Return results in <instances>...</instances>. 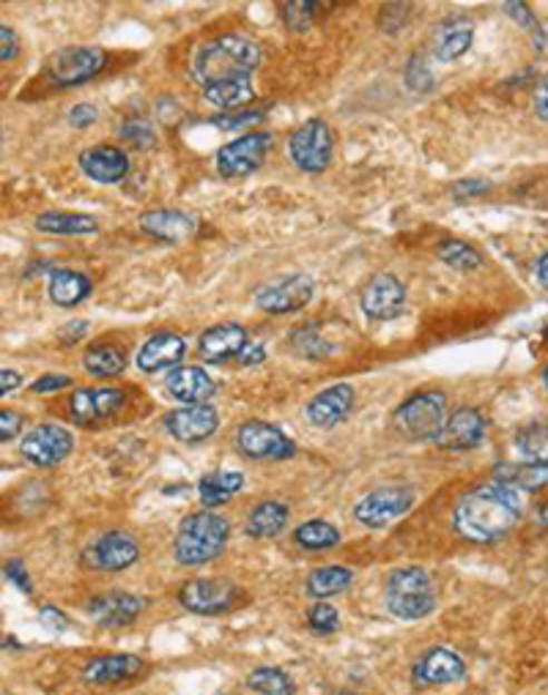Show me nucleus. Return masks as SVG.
<instances>
[{
    "label": "nucleus",
    "instance_id": "23",
    "mask_svg": "<svg viewBox=\"0 0 548 695\" xmlns=\"http://www.w3.org/2000/svg\"><path fill=\"white\" fill-rule=\"evenodd\" d=\"M351 403H354V389L349 383L324 389L307 403V422L313 428H335L345 413L351 411Z\"/></svg>",
    "mask_w": 548,
    "mask_h": 695
},
{
    "label": "nucleus",
    "instance_id": "40",
    "mask_svg": "<svg viewBox=\"0 0 548 695\" xmlns=\"http://www.w3.org/2000/svg\"><path fill=\"white\" fill-rule=\"evenodd\" d=\"M439 257H442L447 266L458 268V272H472V268L480 266V255L469 244L456 242V238H450V242H444L439 247Z\"/></svg>",
    "mask_w": 548,
    "mask_h": 695
},
{
    "label": "nucleus",
    "instance_id": "35",
    "mask_svg": "<svg viewBox=\"0 0 548 695\" xmlns=\"http://www.w3.org/2000/svg\"><path fill=\"white\" fill-rule=\"evenodd\" d=\"M294 542L305 550H330L341 542V531L326 520H307L294 531Z\"/></svg>",
    "mask_w": 548,
    "mask_h": 695
},
{
    "label": "nucleus",
    "instance_id": "59",
    "mask_svg": "<svg viewBox=\"0 0 548 695\" xmlns=\"http://www.w3.org/2000/svg\"><path fill=\"white\" fill-rule=\"evenodd\" d=\"M219 695H239V693H219Z\"/></svg>",
    "mask_w": 548,
    "mask_h": 695
},
{
    "label": "nucleus",
    "instance_id": "37",
    "mask_svg": "<svg viewBox=\"0 0 548 695\" xmlns=\"http://www.w3.org/2000/svg\"><path fill=\"white\" fill-rule=\"evenodd\" d=\"M247 687L258 695H294V682L285 670L261 665L247 676Z\"/></svg>",
    "mask_w": 548,
    "mask_h": 695
},
{
    "label": "nucleus",
    "instance_id": "60",
    "mask_svg": "<svg viewBox=\"0 0 548 695\" xmlns=\"http://www.w3.org/2000/svg\"><path fill=\"white\" fill-rule=\"evenodd\" d=\"M341 695H360V693H341Z\"/></svg>",
    "mask_w": 548,
    "mask_h": 695
},
{
    "label": "nucleus",
    "instance_id": "54",
    "mask_svg": "<svg viewBox=\"0 0 548 695\" xmlns=\"http://www.w3.org/2000/svg\"><path fill=\"white\" fill-rule=\"evenodd\" d=\"M20 386V373H14V370H9V368H3L0 370V394H11L14 392V389Z\"/></svg>",
    "mask_w": 548,
    "mask_h": 695
},
{
    "label": "nucleus",
    "instance_id": "53",
    "mask_svg": "<svg viewBox=\"0 0 548 695\" xmlns=\"http://www.w3.org/2000/svg\"><path fill=\"white\" fill-rule=\"evenodd\" d=\"M535 110H538V116L544 118V121H548V75L538 86V91H535Z\"/></svg>",
    "mask_w": 548,
    "mask_h": 695
},
{
    "label": "nucleus",
    "instance_id": "55",
    "mask_svg": "<svg viewBox=\"0 0 548 695\" xmlns=\"http://www.w3.org/2000/svg\"><path fill=\"white\" fill-rule=\"evenodd\" d=\"M488 189V182H463V184H456L452 187V195L456 197H472V195H480V192Z\"/></svg>",
    "mask_w": 548,
    "mask_h": 695
},
{
    "label": "nucleus",
    "instance_id": "9",
    "mask_svg": "<svg viewBox=\"0 0 548 695\" xmlns=\"http://www.w3.org/2000/svg\"><path fill=\"white\" fill-rule=\"evenodd\" d=\"M411 505H414V493L409 488H379L356 501L354 520L365 529H384L407 515Z\"/></svg>",
    "mask_w": 548,
    "mask_h": 695
},
{
    "label": "nucleus",
    "instance_id": "36",
    "mask_svg": "<svg viewBox=\"0 0 548 695\" xmlns=\"http://www.w3.org/2000/svg\"><path fill=\"white\" fill-rule=\"evenodd\" d=\"M351 569L345 567H321L315 569V572H310L307 578V595L310 597H332L337 595V591H343L345 586L351 584Z\"/></svg>",
    "mask_w": 548,
    "mask_h": 695
},
{
    "label": "nucleus",
    "instance_id": "17",
    "mask_svg": "<svg viewBox=\"0 0 548 695\" xmlns=\"http://www.w3.org/2000/svg\"><path fill=\"white\" fill-rule=\"evenodd\" d=\"M313 280L305 277V274H296V277H285L280 283L261 287L255 302H258L261 310L274 315L283 313H294V310H302L305 304L313 298Z\"/></svg>",
    "mask_w": 548,
    "mask_h": 695
},
{
    "label": "nucleus",
    "instance_id": "27",
    "mask_svg": "<svg viewBox=\"0 0 548 695\" xmlns=\"http://www.w3.org/2000/svg\"><path fill=\"white\" fill-rule=\"evenodd\" d=\"M165 386L176 400L187 405H200L206 403L214 394V381L208 379L206 370L200 368H178L165 379Z\"/></svg>",
    "mask_w": 548,
    "mask_h": 695
},
{
    "label": "nucleus",
    "instance_id": "4",
    "mask_svg": "<svg viewBox=\"0 0 548 695\" xmlns=\"http://www.w3.org/2000/svg\"><path fill=\"white\" fill-rule=\"evenodd\" d=\"M384 600L392 616L403 621L425 619L437 608V589L425 569L403 567L390 572L384 584Z\"/></svg>",
    "mask_w": 548,
    "mask_h": 695
},
{
    "label": "nucleus",
    "instance_id": "47",
    "mask_svg": "<svg viewBox=\"0 0 548 695\" xmlns=\"http://www.w3.org/2000/svg\"><path fill=\"white\" fill-rule=\"evenodd\" d=\"M99 118V112H97V107L94 105H88V101H82V105H77L75 110L69 112V121H71V127H77V129H88L91 127L94 121H97Z\"/></svg>",
    "mask_w": 548,
    "mask_h": 695
},
{
    "label": "nucleus",
    "instance_id": "30",
    "mask_svg": "<svg viewBox=\"0 0 548 695\" xmlns=\"http://www.w3.org/2000/svg\"><path fill=\"white\" fill-rule=\"evenodd\" d=\"M288 523V507L283 501H264L249 512L247 518V535L255 539H270L277 537L280 531Z\"/></svg>",
    "mask_w": 548,
    "mask_h": 695
},
{
    "label": "nucleus",
    "instance_id": "33",
    "mask_svg": "<svg viewBox=\"0 0 548 695\" xmlns=\"http://www.w3.org/2000/svg\"><path fill=\"white\" fill-rule=\"evenodd\" d=\"M204 96L212 105L223 107V110H242L244 105L255 99L253 77H242V80L217 82V86L204 88Z\"/></svg>",
    "mask_w": 548,
    "mask_h": 695
},
{
    "label": "nucleus",
    "instance_id": "51",
    "mask_svg": "<svg viewBox=\"0 0 548 695\" xmlns=\"http://www.w3.org/2000/svg\"><path fill=\"white\" fill-rule=\"evenodd\" d=\"M0 39H3V50H0V58H3L6 63L14 61L17 58V33L11 31V28H0Z\"/></svg>",
    "mask_w": 548,
    "mask_h": 695
},
{
    "label": "nucleus",
    "instance_id": "15",
    "mask_svg": "<svg viewBox=\"0 0 548 695\" xmlns=\"http://www.w3.org/2000/svg\"><path fill=\"white\" fill-rule=\"evenodd\" d=\"M463 674H467V665L447 646L428 649L411 668V679H414L417 687H442L463 679Z\"/></svg>",
    "mask_w": 548,
    "mask_h": 695
},
{
    "label": "nucleus",
    "instance_id": "26",
    "mask_svg": "<svg viewBox=\"0 0 548 695\" xmlns=\"http://www.w3.org/2000/svg\"><path fill=\"white\" fill-rule=\"evenodd\" d=\"M140 227L163 242H184L195 233L198 219L187 212H176V208H159V212L143 214Z\"/></svg>",
    "mask_w": 548,
    "mask_h": 695
},
{
    "label": "nucleus",
    "instance_id": "57",
    "mask_svg": "<svg viewBox=\"0 0 548 695\" xmlns=\"http://www.w3.org/2000/svg\"><path fill=\"white\" fill-rule=\"evenodd\" d=\"M538 280L548 287V253L540 257V263H538Z\"/></svg>",
    "mask_w": 548,
    "mask_h": 695
},
{
    "label": "nucleus",
    "instance_id": "8",
    "mask_svg": "<svg viewBox=\"0 0 548 695\" xmlns=\"http://www.w3.org/2000/svg\"><path fill=\"white\" fill-rule=\"evenodd\" d=\"M107 56L99 47H67V50L56 52L47 66L52 86H80V82L91 80L105 69Z\"/></svg>",
    "mask_w": 548,
    "mask_h": 695
},
{
    "label": "nucleus",
    "instance_id": "6",
    "mask_svg": "<svg viewBox=\"0 0 548 695\" xmlns=\"http://www.w3.org/2000/svg\"><path fill=\"white\" fill-rule=\"evenodd\" d=\"M288 154L294 165L305 173H324L332 161V135L330 127L319 118L305 121L291 135Z\"/></svg>",
    "mask_w": 548,
    "mask_h": 695
},
{
    "label": "nucleus",
    "instance_id": "50",
    "mask_svg": "<svg viewBox=\"0 0 548 695\" xmlns=\"http://www.w3.org/2000/svg\"><path fill=\"white\" fill-rule=\"evenodd\" d=\"M69 383L71 381L67 379V375H45V379H39L33 383V392H39V394L58 392V389H67Z\"/></svg>",
    "mask_w": 548,
    "mask_h": 695
},
{
    "label": "nucleus",
    "instance_id": "11",
    "mask_svg": "<svg viewBox=\"0 0 548 695\" xmlns=\"http://www.w3.org/2000/svg\"><path fill=\"white\" fill-rule=\"evenodd\" d=\"M75 447V439L67 428L61 424H39L20 443V452L26 454L28 463L39 466V469H50V466L67 460V454Z\"/></svg>",
    "mask_w": 548,
    "mask_h": 695
},
{
    "label": "nucleus",
    "instance_id": "16",
    "mask_svg": "<svg viewBox=\"0 0 548 695\" xmlns=\"http://www.w3.org/2000/svg\"><path fill=\"white\" fill-rule=\"evenodd\" d=\"M362 310L373 321H392L407 310V287L392 274H379L362 291Z\"/></svg>",
    "mask_w": 548,
    "mask_h": 695
},
{
    "label": "nucleus",
    "instance_id": "58",
    "mask_svg": "<svg viewBox=\"0 0 548 695\" xmlns=\"http://www.w3.org/2000/svg\"><path fill=\"white\" fill-rule=\"evenodd\" d=\"M546 389H548V368H546Z\"/></svg>",
    "mask_w": 548,
    "mask_h": 695
},
{
    "label": "nucleus",
    "instance_id": "44",
    "mask_svg": "<svg viewBox=\"0 0 548 695\" xmlns=\"http://www.w3.org/2000/svg\"><path fill=\"white\" fill-rule=\"evenodd\" d=\"M407 82L409 88H414V91H431L433 88V75L431 69H428L425 63H422L420 56H414L407 66Z\"/></svg>",
    "mask_w": 548,
    "mask_h": 695
},
{
    "label": "nucleus",
    "instance_id": "43",
    "mask_svg": "<svg viewBox=\"0 0 548 695\" xmlns=\"http://www.w3.org/2000/svg\"><path fill=\"white\" fill-rule=\"evenodd\" d=\"M294 345H296V351L302 353V356H313V359L315 356H326V353L332 351V348L319 337V332H315L313 326H307V329H302V332H296L294 334Z\"/></svg>",
    "mask_w": 548,
    "mask_h": 695
},
{
    "label": "nucleus",
    "instance_id": "20",
    "mask_svg": "<svg viewBox=\"0 0 548 695\" xmlns=\"http://www.w3.org/2000/svg\"><path fill=\"white\" fill-rule=\"evenodd\" d=\"M244 348H247V332L239 323H219V326H212L200 334L198 340L200 359L208 364H223L231 362V359L239 362Z\"/></svg>",
    "mask_w": 548,
    "mask_h": 695
},
{
    "label": "nucleus",
    "instance_id": "56",
    "mask_svg": "<svg viewBox=\"0 0 548 695\" xmlns=\"http://www.w3.org/2000/svg\"><path fill=\"white\" fill-rule=\"evenodd\" d=\"M264 345H247L242 351V356H239V362L244 364V368H253V364H261L264 362Z\"/></svg>",
    "mask_w": 548,
    "mask_h": 695
},
{
    "label": "nucleus",
    "instance_id": "14",
    "mask_svg": "<svg viewBox=\"0 0 548 695\" xmlns=\"http://www.w3.org/2000/svg\"><path fill=\"white\" fill-rule=\"evenodd\" d=\"M121 405L124 392L118 389H75L69 398V417L80 428H94L121 411Z\"/></svg>",
    "mask_w": 548,
    "mask_h": 695
},
{
    "label": "nucleus",
    "instance_id": "45",
    "mask_svg": "<svg viewBox=\"0 0 548 695\" xmlns=\"http://www.w3.org/2000/svg\"><path fill=\"white\" fill-rule=\"evenodd\" d=\"M264 118V112H253V110H244V112H228V116H219L214 118L219 129H239L247 127V124H258Z\"/></svg>",
    "mask_w": 548,
    "mask_h": 695
},
{
    "label": "nucleus",
    "instance_id": "1",
    "mask_svg": "<svg viewBox=\"0 0 548 695\" xmlns=\"http://www.w3.org/2000/svg\"><path fill=\"white\" fill-rule=\"evenodd\" d=\"M523 501L518 488L505 482H486L463 493L452 509L458 535L472 542H493L521 520Z\"/></svg>",
    "mask_w": 548,
    "mask_h": 695
},
{
    "label": "nucleus",
    "instance_id": "41",
    "mask_svg": "<svg viewBox=\"0 0 548 695\" xmlns=\"http://www.w3.org/2000/svg\"><path fill=\"white\" fill-rule=\"evenodd\" d=\"M307 625L313 633L330 635L341 627V614H337L330 603H315L310 605L307 610Z\"/></svg>",
    "mask_w": 548,
    "mask_h": 695
},
{
    "label": "nucleus",
    "instance_id": "52",
    "mask_svg": "<svg viewBox=\"0 0 548 695\" xmlns=\"http://www.w3.org/2000/svg\"><path fill=\"white\" fill-rule=\"evenodd\" d=\"M505 11H510L513 14V20L521 22V26L527 28H535V20H532V11L527 9V3H505Z\"/></svg>",
    "mask_w": 548,
    "mask_h": 695
},
{
    "label": "nucleus",
    "instance_id": "61",
    "mask_svg": "<svg viewBox=\"0 0 548 695\" xmlns=\"http://www.w3.org/2000/svg\"><path fill=\"white\" fill-rule=\"evenodd\" d=\"M546 340H548V329H546Z\"/></svg>",
    "mask_w": 548,
    "mask_h": 695
},
{
    "label": "nucleus",
    "instance_id": "32",
    "mask_svg": "<svg viewBox=\"0 0 548 695\" xmlns=\"http://www.w3.org/2000/svg\"><path fill=\"white\" fill-rule=\"evenodd\" d=\"M36 227L45 233H56V236H86V233H97L99 222L91 214H69V212H47L39 214Z\"/></svg>",
    "mask_w": 548,
    "mask_h": 695
},
{
    "label": "nucleus",
    "instance_id": "38",
    "mask_svg": "<svg viewBox=\"0 0 548 695\" xmlns=\"http://www.w3.org/2000/svg\"><path fill=\"white\" fill-rule=\"evenodd\" d=\"M516 447L527 458V463L548 466V422L521 430L516 439Z\"/></svg>",
    "mask_w": 548,
    "mask_h": 695
},
{
    "label": "nucleus",
    "instance_id": "46",
    "mask_svg": "<svg viewBox=\"0 0 548 695\" xmlns=\"http://www.w3.org/2000/svg\"><path fill=\"white\" fill-rule=\"evenodd\" d=\"M6 578L11 580V584L17 586V589L20 591H33V586H31V575H28V569H26V565H22L20 559H11V561H6Z\"/></svg>",
    "mask_w": 548,
    "mask_h": 695
},
{
    "label": "nucleus",
    "instance_id": "2",
    "mask_svg": "<svg viewBox=\"0 0 548 695\" xmlns=\"http://www.w3.org/2000/svg\"><path fill=\"white\" fill-rule=\"evenodd\" d=\"M261 63V47L247 36H219L208 41L195 58V77L204 88L217 82L253 77Z\"/></svg>",
    "mask_w": 548,
    "mask_h": 695
},
{
    "label": "nucleus",
    "instance_id": "31",
    "mask_svg": "<svg viewBox=\"0 0 548 695\" xmlns=\"http://www.w3.org/2000/svg\"><path fill=\"white\" fill-rule=\"evenodd\" d=\"M244 488V477L239 471H212L198 482V493L204 507H219L225 501H231V496H236Z\"/></svg>",
    "mask_w": 548,
    "mask_h": 695
},
{
    "label": "nucleus",
    "instance_id": "19",
    "mask_svg": "<svg viewBox=\"0 0 548 695\" xmlns=\"http://www.w3.org/2000/svg\"><path fill=\"white\" fill-rule=\"evenodd\" d=\"M88 616L102 627H127L133 625L137 616L146 610V600L143 597L127 595V591H110V595L94 597L86 605Z\"/></svg>",
    "mask_w": 548,
    "mask_h": 695
},
{
    "label": "nucleus",
    "instance_id": "34",
    "mask_svg": "<svg viewBox=\"0 0 548 695\" xmlns=\"http://www.w3.org/2000/svg\"><path fill=\"white\" fill-rule=\"evenodd\" d=\"M82 368L97 379H116L127 368V356L118 345H91L82 356Z\"/></svg>",
    "mask_w": 548,
    "mask_h": 695
},
{
    "label": "nucleus",
    "instance_id": "18",
    "mask_svg": "<svg viewBox=\"0 0 548 695\" xmlns=\"http://www.w3.org/2000/svg\"><path fill=\"white\" fill-rule=\"evenodd\" d=\"M165 428H168V433L176 441L198 443V441L208 439V435L217 433L219 417L208 403L184 405V409L168 413V419H165Z\"/></svg>",
    "mask_w": 548,
    "mask_h": 695
},
{
    "label": "nucleus",
    "instance_id": "21",
    "mask_svg": "<svg viewBox=\"0 0 548 695\" xmlns=\"http://www.w3.org/2000/svg\"><path fill=\"white\" fill-rule=\"evenodd\" d=\"M146 670V663L137 655H102L94 657L91 663L82 668V682L94 687H112L121 682L135 679Z\"/></svg>",
    "mask_w": 548,
    "mask_h": 695
},
{
    "label": "nucleus",
    "instance_id": "7",
    "mask_svg": "<svg viewBox=\"0 0 548 695\" xmlns=\"http://www.w3.org/2000/svg\"><path fill=\"white\" fill-rule=\"evenodd\" d=\"M239 600V586L234 580L225 578H200L189 580L178 591V603L187 610L200 616H217L225 610L234 608V603Z\"/></svg>",
    "mask_w": 548,
    "mask_h": 695
},
{
    "label": "nucleus",
    "instance_id": "3",
    "mask_svg": "<svg viewBox=\"0 0 548 695\" xmlns=\"http://www.w3.org/2000/svg\"><path fill=\"white\" fill-rule=\"evenodd\" d=\"M228 520L219 518V515L208 512H195L178 526L176 542H173V554L176 561L184 567H198L206 561L217 559L223 554L225 542H228Z\"/></svg>",
    "mask_w": 548,
    "mask_h": 695
},
{
    "label": "nucleus",
    "instance_id": "25",
    "mask_svg": "<svg viewBox=\"0 0 548 695\" xmlns=\"http://www.w3.org/2000/svg\"><path fill=\"white\" fill-rule=\"evenodd\" d=\"M482 435H486V419H482V413L474 409H461L447 419L442 435H439V447L463 452V449L478 447Z\"/></svg>",
    "mask_w": 548,
    "mask_h": 695
},
{
    "label": "nucleus",
    "instance_id": "42",
    "mask_svg": "<svg viewBox=\"0 0 548 695\" xmlns=\"http://www.w3.org/2000/svg\"><path fill=\"white\" fill-rule=\"evenodd\" d=\"M315 9L319 6L307 3V0H294V3H283V17L291 31H305L310 22H313Z\"/></svg>",
    "mask_w": 548,
    "mask_h": 695
},
{
    "label": "nucleus",
    "instance_id": "28",
    "mask_svg": "<svg viewBox=\"0 0 548 695\" xmlns=\"http://www.w3.org/2000/svg\"><path fill=\"white\" fill-rule=\"evenodd\" d=\"M472 36L474 28L472 22L463 20V17H452L447 20L437 33V45H433V52H437L439 61H456L463 52L472 47Z\"/></svg>",
    "mask_w": 548,
    "mask_h": 695
},
{
    "label": "nucleus",
    "instance_id": "39",
    "mask_svg": "<svg viewBox=\"0 0 548 695\" xmlns=\"http://www.w3.org/2000/svg\"><path fill=\"white\" fill-rule=\"evenodd\" d=\"M505 471H510V477L499 479V482L513 484V488H518V490H540L548 484V466H544V463L508 466Z\"/></svg>",
    "mask_w": 548,
    "mask_h": 695
},
{
    "label": "nucleus",
    "instance_id": "48",
    "mask_svg": "<svg viewBox=\"0 0 548 695\" xmlns=\"http://www.w3.org/2000/svg\"><path fill=\"white\" fill-rule=\"evenodd\" d=\"M41 625L50 627V630L61 633L69 627V619L61 608H56V605H45V608H41Z\"/></svg>",
    "mask_w": 548,
    "mask_h": 695
},
{
    "label": "nucleus",
    "instance_id": "10",
    "mask_svg": "<svg viewBox=\"0 0 548 695\" xmlns=\"http://www.w3.org/2000/svg\"><path fill=\"white\" fill-rule=\"evenodd\" d=\"M236 443L253 460H285L296 452V443L270 422H244Z\"/></svg>",
    "mask_w": 548,
    "mask_h": 695
},
{
    "label": "nucleus",
    "instance_id": "5",
    "mask_svg": "<svg viewBox=\"0 0 548 695\" xmlns=\"http://www.w3.org/2000/svg\"><path fill=\"white\" fill-rule=\"evenodd\" d=\"M447 419L450 417L442 392H417L395 411L392 424L409 441H439Z\"/></svg>",
    "mask_w": 548,
    "mask_h": 695
},
{
    "label": "nucleus",
    "instance_id": "12",
    "mask_svg": "<svg viewBox=\"0 0 548 695\" xmlns=\"http://www.w3.org/2000/svg\"><path fill=\"white\" fill-rule=\"evenodd\" d=\"M272 135L270 131H253V135H244L239 140L228 143V146L219 148L217 154V167L223 176H247V173L258 170L264 165L266 154H270Z\"/></svg>",
    "mask_w": 548,
    "mask_h": 695
},
{
    "label": "nucleus",
    "instance_id": "24",
    "mask_svg": "<svg viewBox=\"0 0 548 695\" xmlns=\"http://www.w3.org/2000/svg\"><path fill=\"white\" fill-rule=\"evenodd\" d=\"M184 353H187V343H184L182 334L159 332L143 343L140 353H137V368L143 373H157V370L173 368V364L182 362Z\"/></svg>",
    "mask_w": 548,
    "mask_h": 695
},
{
    "label": "nucleus",
    "instance_id": "13",
    "mask_svg": "<svg viewBox=\"0 0 548 695\" xmlns=\"http://www.w3.org/2000/svg\"><path fill=\"white\" fill-rule=\"evenodd\" d=\"M137 556H140V548H137L135 537L124 535V531H107L82 550V561L91 569H102V572H121V569L135 565Z\"/></svg>",
    "mask_w": 548,
    "mask_h": 695
},
{
    "label": "nucleus",
    "instance_id": "22",
    "mask_svg": "<svg viewBox=\"0 0 548 695\" xmlns=\"http://www.w3.org/2000/svg\"><path fill=\"white\" fill-rule=\"evenodd\" d=\"M80 170L97 184H118L129 173V157L116 146H91L80 154Z\"/></svg>",
    "mask_w": 548,
    "mask_h": 695
},
{
    "label": "nucleus",
    "instance_id": "29",
    "mask_svg": "<svg viewBox=\"0 0 548 695\" xmlns=\"http://www.w3.org/2000/svg\"><path fill=\"white\" fill-rule=\"evenodd\" d=\"M88 293H91V280L86 274L69 272V268H56L50 274V298L58 307H75Z\"/></svg>",
    "mask_w": 548,
    "mask_h": 695
},
{
    "label": "nucleus",
    "instance_id": "49",
    "mask_svg": "<svg viewBox=\"0 0 548 695\" xmlns=\"http://www.w3.org/2000/svg\"><path fill=\"white\" fill-rule=\"evenodd\" d=\"M20 428H22V417L17 411H0V439L3 441H9V439H14L17 433H20Z\"/></svg>",
    "mask_w": 548,
    "mask_h": 695
}]
</instances>
